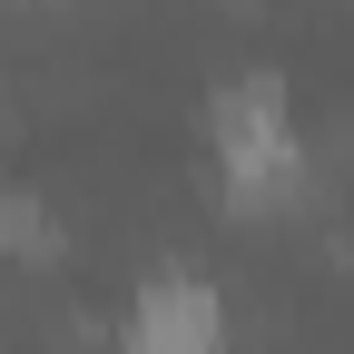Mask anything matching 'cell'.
<instances>
[{
    "label": "cell",
    "mask_w": 354,
    "mask_h": 354,
    "mask_svg": "<svg viewBox=\"0 0 354 354\" xmlns=\"http://www.w3.org/2000/svg\"><path fill=\"white\" fill-rule=\"evenodd\" d=\"M207 138H216L227 207H295V197H305V148H295V118H286V88H276V79L216 88Z\"/></svg>",
    "instance_id": "obj_1"
},
{
    "label": "cell",
    "mask_w": 354,
    "mask_h": 354,
    "mask_svg": "<svg viewBox=\"0 0 354 354\" xmlns=\"http://www.w3.org/2000/svg\"><path fill=\"white\" fill-rule=\"evenodd\" d=\"M118 344H128V354H227V305H216L207 276L158 266V276L138 286V305H128Z\"/></svg>",
    "instance_id": "obj_2"
},
{
    "label": "cell",
    "mask_w": 354,
    "mask_h": 354,
    "mask_svg": "<svg viewBox=\"0 0 354 354\" xmlns=\"http://www.w3.org/2000/svg\"><path fill=\"white\" fill-rule=\"evenodd\" d=\"M0 256H30V266L59 256V216L39 207L30 187H0Z\"/></svg>",
    "instance_id": "obj_3"
}]
</instances>
